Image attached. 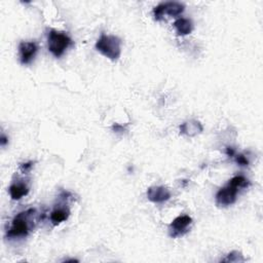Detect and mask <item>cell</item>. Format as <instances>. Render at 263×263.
<instances>
[{
	"instance_id": "1",
	"label": "cell",
	"mask_w": 263,
	"mask_h": 263,
	"mask_svg": "<svg viewBox=\"0 0 263 263\" xmlns=\"http://www.w3.org/2000/svg\"><path fill=\"white\" fill-rule=\"evenodd\" d=\"M37 211L30 208L23 212H20L12 221L11 228L7 232V237L10 239L26 237L36 224Z\"/></svg>"
},
{
	"instance_id": "2",
	"label": "cell",
	"mask_w": 263,
	"mask_h": 263,
	"mask_svg": "<svg viewBox=\"0 0 263 263\" xmlns=\"http://www.w3.org/2000/svg\"><path fill=\"white\" fill-rule=\"evenodd\" d=\"M249 181L244 176H235L228 183L216 193V205L218 207H228L235 203L239 188L249 186Z\"/></svg>"
},
{
	"instance_id": "3",
	"label": "cell",
	"mask_w": 263,
	"mask_h": 263,
	"mask_svg": "<svg viewBox=\"0 0 263 263\" xmlns=\"http://www.w3.org/2000/svg\"><path fill=\"white\" fill-rule=\"evenodd\" d=\"M96 50L111 61H117L121 55V40L115 35L102 33L97 40Z\"/></svg>"
},
{
	"instance_id": "4",
	"label": "cell",
	"mask_w": 263,
	"mask_h": 263,
	"mask_svg": "<svg viewBox=\"0 0 263 263\" xmlns=\"http://www.w3.org/2000/svg\"><path fill=\"white\" fill-rule=\"evenodd\" d=\"M73 45L70 36L62 31L51 29L48 34V47L49 51L56 58L62 57L65 52Z\"/></svg>"
},
{
	"instance_id": "5",
	"label": "cell",
	"mask_w": 263,
	"mask_h": 263,
	"mask_svg": "<svg viewBox=\"0 0 263 263\" xmlns=\"http://www.w3.org/2000/svg\"><path fill=\"white\" fill-rule=\"evenodd\" d=\"M185 6L178 2L161 3L153 9V16L156 21H161L166 15L170 17H177L184 12Z\"/></svg>"
},
{
	"instance_id": "6",
	"label": "cell",
	"mask_w": 263,
	"mask_h": 263,
	"mask_svg": "<svg viewBox=\"0 0 263 263\" xmlns=\"http://www.w3.org/2000/svg\"><path fill=\"white\" fill-rule=\"evenodd\" d=\"M192 223V218L188 215H181L175 218L169 226L170 236L176 238L185 234Z\"/></svg>"
},
{
	"instance_id": "7",
	"label": "cell",
	"mask_w": 263,
	"mask_h": 263,
	"mask_svg": "<svg viewBox=\"0 0 263 263\" xmlns=\"http://www.w3.org/2000/svg\"><path fill=\"white\" fill-rule=\"evenodd\" d=\"M38 47L34 42H22L19 45L20 61L22 65H28L34 60Z\"/></svg>"
},
{
	"instance_id": "8",
	"label": "cell",
	"mask_w": 263,
	"mask_h": 263,
	"mask_svg": "<svg viewBox=\"0 0 263 263\" xmlns=\"http://www.w3.org/2000/svg\"><path fill=\"white\" fill-rule=\"evenodd\" d=\"M147 198L155 204H161L171 198L170 190L165 186H151L147 189Z\"/></svg>"
},
{
	"instance_id": "9",
	"label": "cell",
	"mask_w": 263,
	"mask_h": 263,
	"mask_svg": "<svg viewBox=\"0 0 263 263\" xmlns=\"http://www.w3.org/2000/svg\"><path fill=\"white\" fill-rule=\"evenodd\" d=\"M179 129L181 135H185L188 137H195L196 135L200 134L204 131L203 126H201L198 120L195 119H190L185 121V123H183L179 127Z\"/></svg>"
},
{
	"instance_id": "10",
	"label": "cell",
	"mask_w": 263,
	"mask_h": 263,
	"mask_svg": "<svg viewBox=\"0 0 263 263\" xmlns=\"http://www.w3.org/2000/svg\"><path fill=\"white\" fill-rule=\"evenodd\" d=\"M10 194L12 199L19 200L29 193V187L26 182L17 181L10 186Z\"/></svg>"
},
{
	"instance_id": "11",
	"label": "cell",
	"mask_w": 263,
	"mask_h": 263,
	"mask_svg": "<svg viewBox=\"0 0 263 263\" xmlns=\"http://www.w3.org/2000/svg\"><path fill=\"white\" fill-rule=\"evenodd\" d=\"M173 25L176 28L178 35H181V36L190 34L193 29L192 21L190 19H186V18H180L176 20Z\"/></svg>"
},
{
	"instance_id": "12",
	"label": "cell",
	"mask_w": 263,
	"mask_h": 263,
	"mask_svg": "<svg viewBox=\"0 0 263 263\" xmlns=\"http://www.w3.org/2000/svg\"><path fill=\"white\" fill-rule=\"evenodd\" d=\"M70 215L68 207H58L51 213V221L54 225H59L62 222L66 221Z\"/></svg>"
},
{
	"instance_id": "13",
	"label": "cell",
	"mask_w": 263,
	"mask_h": 263,
	"mask_svg": "<svg viewBox=\"0 0 263 263\" xmlns=\"http://www.w3.org/2000/svg\"><path fill=\"white\" fill-rule=\"evenodd\" d=\"M221 261L223 262H245V258L242 257L241 253H239L238 251H232L230 252L224 259H222Z\"/></svg>"
},
{
	"instance_id": "14",
	"label": "cell",
	"mask_w": 263,
	"mask_h": 263,
	"mask_svg": "<svg viewBox=\"0 0 263 263\" xmlns=\"http://www.w3.org/2000/svg\"><path fill=\"white\" fill-rule=\"evenodd\" d=\"M235 161H236V164L240 167L249 166V160L247 159V157L245 155H242V154H237L235 156Z\"/></svg>"
},
{
	"instance_id": "15",
	"label": "cell",
	"mask_w": 263,
	"mask_h": 263,
	"mask_svg": "<svg viewBox=\"0 0 263 263\" xmlns=\"http://www.w3.org/2000/svg\"><path fill=\"white\" fill-rule=\"evenodd\" d=\"M32 166H33V163H32V161H29V163L21 165V170L23 172H27V171H29L32 168Z\"/></svg>"
},
{
	"instance_id": "16",
	"label": "cell",
	"mask_w": 263,
	"mask_h": 263,
	"mask_svg": "<svg viewBox=\"0 0 263 263\" xmlns=\"http://www.w3.org/2000/svg\"><path fill=\"white\" fill-rule=\"evenodd\" d=\"M8 143H9V138L5 134H3L2 139H0V144H2V146H6Z\"/></svg>"
},
{
	"instance_id": "17",
	"label": "cell",
	"mask_w": 263,
	"mask_h": 263,
	"mask_svg": "<svg viewBox=\"0 0 263 263\" xmlns=\"http://www.w3.org/2000/svg\"><path fill=\"white\" fill-rule=\"evenodd\" d=\"M226 154H227L229 157H232V156L235 155V151H234L233 148L227 147V148H226Z\"/></svg>"
}]
</instances>
